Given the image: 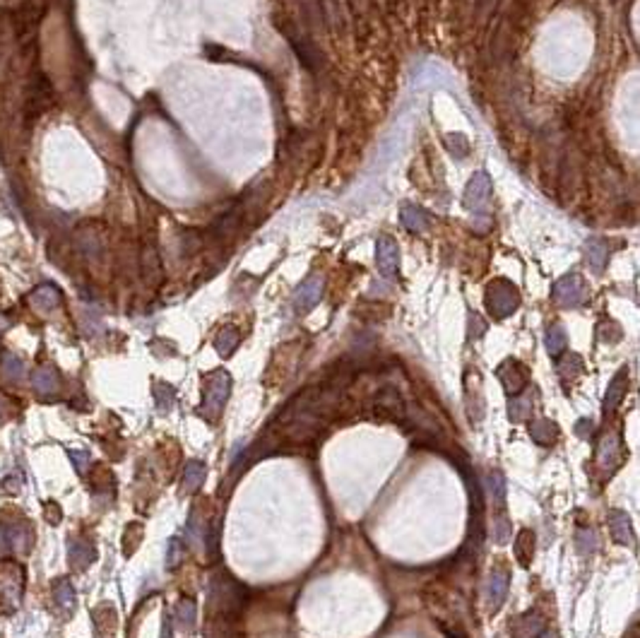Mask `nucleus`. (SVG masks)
Here are the masks:
<instances>
[{
    "label": "nucleus",
    "mask_w": 640,
    "mask_h": 638,
    "mask_svg": "<svg viewBox=\"0 0 640 638\" xmlns=\"http://www.w3.org/2000/svg\"><path fill=\"white\" fill-rule=\"evenodd\" d=\"M248 597V588L243 583H238L236 578H231L229 574H217L212 578V593H210V602L217 609L221 619H231L234 621L241 614L243 604Z\"/></svg>",
    "instance_id": "nucleus-1"
},
{
    "label": "nucleus",
    "mask_w": 640,
    "mask_h": 638,
    "mask_svg": "<svg viewBox=\"0 0 640 638\" xmlns=\"http://www.w3.org/2000/svg\"><path fill=\"white\" fill-rule=\"evenodd\" d=\"M231 392V376L224 369H217L212 374L205 376V388H203V414L208 422H217V417L221 414V407L226 405Z\"/></svg>",
    "instance_id": "nucleus-2"
},
{
    "label": "nucleus",
    "mask_w": 640,
    "mask_h": 638,
    "mask_svg": "<svg viewBox=\"0 0 640 638\" xmlns=\"http://www.w3.org/2000/svg\"><path fill=\"white\" fill-rule=\"evenodd\" d=\"M484 302L493 318H506V316H511L513 311L520 306V292L513 282L493 280L491 285L486 287Z\"/></svg>",
    "instance_id": "nucleus-3"
},
{
    "label": "nucleus",
    "mask_w": 640,
    "mask_h": 638,
    "mask_svg": "<svg viewBox=\"0 0 640 638\" xmlns=\"http://www.w3.org/2000/svg\"><path fill=\"white\" fill-rule=\"evenodd\" d=\"M551 294H554L556 304H561V306H566V309H576L588 302V285H585L583 277L571 272V275L561 277V280L556 282Z\"/></svg>",
    "instance_id": "nucleus-4"
},
{
    "label": "nucleus",
    "mask_w": 640,
    "mask_h": 638,
    "mask_svg": "<svg viewBox=\"0 0 640 638\" xmlns=\"http://www.w3.org/2000/svg\"><path fill=\"white\" fill-rule=\"evenodd\" d=\"M489 195H491V178L486 171H477L472 176V181L467 183V190H465V198L463 203L465 207L472 212L474 217H481L486 212V205H489Z\"/></svg>",
    "instance_id": "nucleus-5"
},
{
    "label": "nucleus",
    "mask_w": 640,
    "mask_h": 638,
    "mask_svg": "<svg viewBox=\"0 0 640 638\" xmlns=\"http://www.w3.org/2000/svg\"><path fill=\"white\" fill-rule=\"evenodd\" d=\"M373 410L378 419H393V422L405 424L407 419V402L402 400L398 388H383L373 400Z\"/></svg>",
    "instance_id": "nucleus-6"
},
{
    "label": "nucleus",
    "mask_w": 640,
    "mask_h": 638,
    "mask_svg": "<svg viewBox=\"0 0 640 638\" xmlns=\"http://www.w3.org/2000/svg\"><path fill=\"white\" fill-rule=\"evenodd\" d=\"M498 378H501L503 388H506L508 395H518V392L528 390L530 383V374L518 359H506V362L498 367Z\"/></svg>",
    "instance_id": "nucleus-7"
},
{
    "label": "nucleus",
    "mask_w": 640,
    "mask_h": 638,
    "mask_svg": "<svg viewBox=\"0 0 640 638\" xmlns=\"http://www.w3.org/2000/svg\"><path fill=\"white\" fill-rule=\"evenodd\" d=\"M376 265H378V272L385 277V280H390V277L398 275L400 270V248L398 243H395V239L390 236H381L376 243Z\"/></svg>",
    "instance_id": "nucleus-8"
},
{
    "label": "nucleus",
    "mask_w": 640,
    "mask_h": 638,
    "mask_svg": "<svg viewBox=\"0 0 640 638\" xmlns=\"http://www.w3.org/2000/svg\"><path fill=\"white\" fill-rule=\"evenodd\" d=\"M320 297H323V277L311 275L303 285L296 289L294 294V309L296 313H308L313 306H318Z\"/></svg>",
    "instance_id": "nucleus-9"
},
{
    "label": "nucleus",
    "mask_w": 640,
    "mask_h": 638,
    "mask_svg": "<svg viewBox=\"0 0 640 638\" xmlns=\"http://www.w3.org/2000/svg\"><path fill=\"white\" fill-rule=\"evenodd\" d=\"M508 586H511V574L506 569H493L489 576V612L496 614L503 607L508 595Z\"/></svg>",
    "instance_id": "nucleus-10"
},
{
    "label": "nucleus",
    "mask_w": 640,
    "mask_h": 638,
    "mask_svg": "<svg viewBox=\"0 0 640 638\" xmlns=\"http://www.w3.org/2000/svg\"><path fill=\"white\" fill-rule=\"evenodd\" d=\"M623 446H621V436L619 434H606L604 439H602L599 448H597V462L599 467H609V470H614L616 465H619L621 460V453H623Z\"/></svg>",
    "instance_id": "nucleus-11"
},
{
    "label": "nucleus",
    "mask_w": 640,
    "mask_h": 638,
    "mask_svg": "<svg viewBox=\"0 0 640 638\" xmlns=\"http://www.w3.org/2000/svg\"><path fill=\"white\" fill-rule=\"evenodd\" d=\"M606 520H609V530H611V537H614V542L616 544H623V547H631V544H633L631 518H628L619 509H611L609 516H606Z\"/></svg>",
    "instance_id": "nucleus-12"
},
{
    "label": "nucleus",
    "mask_w": 640,
    "mask_h": 638,
    "mask_svg": "<svg viewBox=\"0 0 640 638\" xmlns=\"http://www.w3.org/2000/svg\"><path fill=\"white\" fill-rule=\"evenodd\" d=\"M544 629H546V619L539 612H528L515 619L511 634L513 638H537Z\"/></svg>",
    "instance_id": "nucleus-13"
},
{
    "label": "nucleus",
    "mask_w": 640,
    "mask_h": 638,
    "mask_svg": "<svg viewBox=\"0 0 640 638\" xmlns=\"http://www.w3.org/2000/svg\"><path fill=\"white\" fill-rule=\"evenodd\" d=\"M68 559H70V564H73V569H87L89 564H94L96 547L85 537L73 539V542H70V549H68Z\"/></svg>",
    "instance_id": "nucleus-14"
},
{
    "label": "nucleus",
    "mask_w": 640,
    "mask_h": 638,
    "mask_svg": "<svg viewBox=\"0 0 640 638\" xmlns=\"http://www.w3.org/2000/svg\"><path fill=\"white\" fill-rule=\"evenodd\" d=\"M626 388H628V369H621L619 374L611 378L609 388H606V395H604V417L606 414H611L616 410V407L621 405L623 395H626Z\"/></svg>",
    "instance_id": "nucleus-15"
},
{
    "label": "nucleus",
    "mask_w": 640,
    "mask_h": 638,
    "mask_svg": "<svg viewBox=\"0 0 640 638\" xmlns=\"http://www.w3.org/2000/svg\"><path fill=\"white\" fill-rule=\"evenodd\" d=\"M530 436H532L534 444L551 446V444H556V439H558V427H556V422H551V419H534V422L530 424Z\"/></svg>",
    "instance_id": "nucleus-16"
},
{
    "label": "nucleus",
    "mask_w": 640,
    "mask_h": 638,
    "mask_svg": "<svg viewBox=\"0 0 640 638\" xmlns=\"http://www.w3.org/2000/svg\"><path fill=\"white\" fill-rule=\"evenodd\" d=\"M3 539L10 549L15 552H27L31 542V532L27 525H5L3 527Z\"/></svg>",
    "instance_id": "nucleus-17"
},
{
    "label": "nucleus",
    "mask_w": 640,
    "mask_h": 638,
    "mask_svg": "<svg viewBox=\"0 0 640 638\" xmlns=\"http://www.w3.org/2000/svg\"><path fill=\"white\" fill-rule=\"evenodd\" d=\"M400 220H402L405 229H409V232H424V229L431 225V220H428V215L421 207L416 205H402V212H400Z\"/></svg>",
    "instance_id": "nucleus-18"
},
{
    "label": "nucleus",
    "mask_w": 640,
    "mask_h": 638,
    "mask_svg": "<svg viewBox=\"0 0 640 638\" xmlns=\"http://www.w3.org/2000/svg\"><path fill=\"white\" fill-rule=\"evenodd\" d=\"M606 255H609V248H606V243L602 241V239H590V241L585 243V258H588L590 268H592L595 272L604 270Z\"/></svg>",
    "instance_id": "nucleus-19"
},
{
    "label": "nucleus",
    "mask_w": 640,
    "mask_h": 638,
    "mask_svg": "<svg viewBox=\"0 0 640 638\" xmlns=\"http://www.w3.org/2000/svg\"><path fill=\"white\" fill-rule=\"evenodd\" d=\"M203 482H205V462L191 460L186 465V470H183V479H181L183 492H188V494L198 492V489L203 487Z\"/></svg>",
    "instance_id": "nucleus-20"
},
{
    "label": "nucleus",
    "mask_w": 640,
    "mask_h": 638,
    "mask_svg": "<svg viewBox=\"0 0 640 638\" xmlns=\"http://www.w3.org/2000/svg\"><path fill=\"white\" fill-rule=\"evenodd\" d=\"M53 600H56L58 609H61L63 614H70L75 609V588L70 586L68 578L56 581V586H53Z\"/></svg>",
    "instance_id": "nucleus-21"
},
{
    "label": "nucleus",
    "mask_w": 640,
    "mask_h": 638,
    "mask_svg": "<svg viewBox=\"0 0 640 638\" xmlns=\"http://www.w3.org/2000/svg\"><path fill=\"white\" fill-rule=\"evenodd\" d=\"M176 621L186 634H193L195 631V621H198V607L191 597H183L181 602L176 604Z\"/></svg>",
    "instance_id": "nucleus-22"
},
{
    "label": "nucleus",
    "mask_w": 640,
    "mask_h": 638,
    "mask_svg": "<svg viewBox=\"0 0 640 638\" xmlns=\"http://www.w3.org/2000/svg\"><path fill=\"white\" fill-rule=\"evenodd\" d=\"M31 383H34L36 390L46 395V392H56L58 390V385H61V378H58L56 369L41 367V369L34 371V376H31Z\"/></svg>",
    "instance_id": "nucleus-23"
},
{
    "label": "nucleus",
    "mask_w": 640,
    "mask_h": 638,
    "mask_svg": "<svg viewBox=\"0 0 640 638\" xmlns=\"http://www.w3.org/2000/svg\"><path fill=\"white\" fill-rule=\"evenodd\" d=\"M241 342V332L236 328H221L214 337V350L221 354V357H231L234 350Z\"/></svg>",
    "instance_id": "nucleus-24"
},
{
    "label": "nucleus",
    "mask_w": 640,
    "mask_h": 638,
    "mask_svg": "<svg viewBox=\"0 0 640 638\" xmlns=\"http://www.w3.org/2000/svg\"><path fill=\"white\" fill-rule=\"evenodd\" d=\"M532 395L530 392H518V395H513L511 405H508V417L513 419V422H523V419H530V414H532Z\"/></svg>",
    "instance_id": "nucleus-25"
},
{
    "label": "nucleus",
    "mask_w": 640,
    "mask_h": 638,
    "mask_svg": "<svg viewBox=\"0 0 640 638\" xmlns=\"http://www.w3.org/2000/svg\"><path fill=\"white\" fill-rule=\"evenodd\" d=\"M534 554V532L532 530H520L518 539H515V556L523 566H530Z\"/></svg>",
    "instance_id": "nucleus-26"
},
{
    "label": "nucleus",
    "mask_w": 640,
    "mask_h": 638,
    "mask_svg": "<svg viewBox=\"0 0 640 638\" xmlns=\"http://www.w3.org/2000/svg\"><path fill=\"white\" fill-rule=\"evenodd\" d=\"M544 345H546V352H549L551 357H558V354L566 350V345H568L566 330H563L561 325H551L544 335Z\"/></svg>",
    "instance_id": "nucleus-27"
},
{
    "label": "nucleus",
    "mask_w": 640,
    "mask_h": 638,
    "mask_svg": "<svg viewBox=\"0 0 640 638\" xmlns=\"http://www.w3.org/2000/svg\"><path fill=\"white\" fill-rule=\"evenodd\" d=\"M58 302H61V294L56 292V287H39L34 294H31V304H34L36 309H43V311H51L58 306Z\"/></svg>",
    "instance_id": "nucleus-28"
},
{
    "label": "nucleus",
    "mask_w": 640,
    "mask_h": 638,
    "mask_svg": "<svg viewBox=\"0 0 640 638\" xmlns=\"http://www.w3.org/2000/svg\"><path fill=\"white\" fill-rule=\"evenodd\" d=\"M489 487H491V496H493V501H496V506L503 509V504H506V477H503L501 470H491Z\"/></svg>",
    "instance_id": "nucleus-29"
},
{
    "label": "nucleus",
    "mask_w": 640,
    "mask_h": 638,
    "mask_svg": "<svg viewBox=\"0 0 640 638\" xmlns=\"http://www.w3.org/2000/svg\"><path fill=\"white\" fill-rule=\"evenodd\" d=\"M154 400L161 412H169L173 407V400H176V390L169 383H154Z\"/></svg>",
    "instance_id": "nucleus-30"
},
{
    "label": "nucleus",
    "mask_w": 640,
    "mask_h": 638,
    "mask_svg": "<svg viewBox=\"0 0 640 638\" xmlns=\"http://www.w3.org/2000/svg\"><path fill=\"white\" fill-rule=\"evenodd\" d=\"M583 374V359L578 357V354H568L566 359H563L561 364H558V376H561L563 381H571L576 378V376Z\"/></svg>",
    "instance_id": "nucleus-31"
},
{
    "label": "nucleus",
    "mask_w": 640,
    "mask_h": 638,
    "mask_svg": "<svg viewBox=\"0 0 640 638\" xmlns=\"http://www.w3.org/2000/svg\"><path fill=\"white\" fill-rule=\"evenodd\" d=\"M183 556H186L183 542L178 537H171L169 539V547H166V569L173 571L178 564H183Z\"/></svg>",
    "instance_id": "nucleus-32"
},
{
    "label": "nucleus",
    "mask_w": 640,
    "mask_h": 638,
    "mask_svg": "<svg viewBox=\"0 0 640 638\" xmlns=\"http://www.w3.org/2000/svg\"><path fill=\"white\" fill-rule=\"evenodd\" d=\"M3 374L5 378L10 381H20L22 376H24V364H22V359H17L15 354H5L3 357Z\"/></svg>",
    "instance_id": "nucleus-33"
},
{
    "label": "nucleus",
    "mask_w": 640,
    "mask_h": 638,
    "mask_svg": "<svg viewBox=\"0 0 640 638\" xmlns=\"http://www.w3.org/2000/svg\"><path fill=\"white\" fill-rule=\"evenodd\" d=\"M205 552H208V559L214 561L219 556V520H214L208 530V537H205Z\"/></svg>",
    "instance_id": "nucleus-34"
},
{
    "label": "nucleus",
    "mask_w": 640,
    "mask_h": 638,
    "mask_svg": "<svg viewBox=\"0 0 640 638\" xmlns=\"http://www.w3.org/2000/svg\"><path fill=\"white\" fill-rule=\"evenodd\" d=\"M576 542H578V549L583 554H590V552L597 549V535H595L592 527H583V530H578Z\"/></svg>",
    "instance_id": "nucleus-35"
},
{
    "label": "nucleus",
    "mask_w": 640,
    "mask_h": 638,
    "mask_svg": "<svg viewBox=\"0 0 640 638\" xmlns=\"http://www.w3.org/2000/svg\"><path fill=\"white\" fill-rule=\"evenodd\" d=\"M493 539L498 544H506L511 539V520L506 516H498L496 518V525H493Z\"/></svg>",
    "instance_id": "nucleus-36"
},
{
    "label": "nucleus",
    "mask_w": 640,
    "mask_h": 638,
    "mask_svg": "<svg viewBox=\"0 0 640 638\" xmlns=\"http://www.w3.org/2000/svg\"><path fill=\"white\" fill-rule=\"evenodd\" d=\"M68 455H70V460H73L75 470H78L80 474H85V472H87V465H89V453H87V451L70 448Z\"/></svg>",
    "instance_id": "nucleus-37"
},
{
    "label": "nucleus",
    "mask_w": 640,
    "mask_h": 638,
    "mask_svg": "<svg viewBox=\"0 0 640 638\" xmlns=\"http://www.w3.org/2000/svg\"><path fill=\"white\" fill-rule=\"evenodd\" d=\"M484 330H486V323H484V320H481L477 313H472V316H470V335H472V337H479Z\"/></svg>",
    "instance_id": "nucleus-38"
},
{
    "label": "nucleus",
    "mask_w": 640,
    "mask_h": 638,
    "mask_svg": "<svg viewBox=\"0 0 640 638\" xmlns=\"http://www.w3.org/2000/svg\"><path fill=\"white\" fill-rule=\"evenodd\" d=\"M576 434L580 436V439L590 436V434H592V422H588V419H580V422L576 424Z\"/></svg>",
    "instance_id": "nucleus-39"
},
{
    "label": "nucleus",
    "mask_w": 640,
    "mask_h": 638,
    "mask_svg": "<svg viewBox=\"0 0 640 638\" xmlns=\"http://www.w3.org/2000/svg\"><path fill=\"white\" fill-rule=\"evenodd\" d=\"M161 638H173V624H171V617H164V626H161Z\"/></svg>",
    "instance_id": "nucleus-40"
},
{
    "label": "nucleus",
    "mask_w": 640,
    "mask_h": 638,
    "mask_svg": "<svg viewBox=\"0 0 640 638\" xmlns=\"http://www.w3.org/2000/svg\"><path fill=\"white\" fill-rule=\"evenodd\" d=\"M58 520H61V511L56 513V504L51 501V504H48V523H58Z\"/></svg>",
    "instance_id": "nucleus-41"
},
{
    "label": "nucleus",
    "mask_w": 640,
    "mask_h": 638,
    "mask_svg": "<svg viewBox=\"0 0 640 638\" xmlns=\"http://www.w3.org/2000/svg\"><path fill=\"white\" fill-rule=\"evenodd\" d=\"M5 328H10V320L5 318V316H0V332H3Z\"/></svg>",
    "instance_id": "nucleus-42"
},
{
    "label": "nucleus",
    "mask_w": 640,
    "mask_h": 638,
    "mask_svg": "<svg viewBox=\"0 0 640 638\" xmlns=\"http://www.w3.org/2000/svg\"><path fill=\"white\" fill-rule=\"evenodd\" d=\"M537 638H556V634H551V631H546V629H544V631H541V634L537 636Z\"/></svg>",
    "instance_id": "nucleus-43"
}]
</instances>
